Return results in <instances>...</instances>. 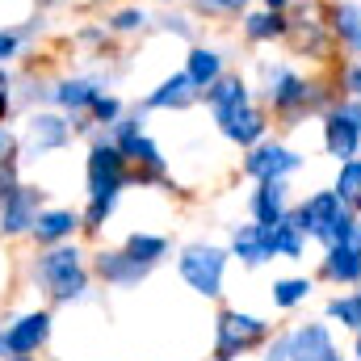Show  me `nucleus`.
<instances>
[{"instance_id":"obj_1","label":"nucleus","mask_w":361,"mask_h":361,"mask_svg":"<svg viewBox=\"0 0 361 361\" xmlns=\"http://www.w3.org/2000/svg\"><path fill=\"white\" fill-rule=\"evenodd\" d=\"M252 85L261 105L269 109L273 126L298 130L307 122H319V114L341 97L332 68H298V59H257Z\"/></svg>"},{"instance_id":"obj_2","label":"nucleus","mask_w":361,"mask_h":361,"mask_svg":"<svg viewBox=\"0 0 361 361\" xmlns=\"http://www.w3.org/2000/svg\"><path fill=\"white\" fill-rule=\"evenodd\" d=\"M135 185V169L130 160L122 156V147L101 130L92 135L89 156H85V193H89V206L80 210L85 219V235H101V227L114 219L118 210V197Z\"/></svg>"},{"instance_id":"obj_3","label":"nucleus","mask_w":361,"mask_h":361,"mask_svg":"<svg viewBox=\"0 0 361 361\" xmlns=\"http://www.w3.org/2000/svg\"><path fill=\"white\" fill-rule=\"evenodd\" d=\"M30 277H34V286L47 290V298L55 307L85 302L92 290V269L85 265V248L76 240L55 244V248H38L34 265H30Z\"/></svg>"},{"instance_id":"obj_4","label":"nucleus","mask_w":361,"mask_h":361,"mask_svg":"<svg viewBox=\"0 0 361 361\" xmlns=\"http://www.w3.org/2000/svg\"><path fill=\"white\" fill-rule=\"evenodd\" d=\"M286 51H290V59H298L307 68H336L341 63V51H336L328 21H324V0H294Z\"/></svg>"},{"instance_id":"obj_5","label":"nucleus","mask_w":361,"mask_h":361,"mask_svg":"<svg viewBox=\"0 0 361 361\" xmlns=\"http://www.w3.org/2000/svg\"><path fill=\"white\" fill-rule=\"evenodd\" d=\"M290 214L298 219V227L307 231V240L319 244V248L345 244L349 231H353V223H357V214L341 202V193H336L332 185H328V189H311V193H302V197L294 202Z\"/></svg>"},{"instance_id":"obj_6","label":"nucleus","mask_w":361,"mask_h":361,"mask_svg":"<svg viewBox=\"0 0 361 361\" xmlns=\"http://www.w3.org/2000/svg\"><path fill=\"white\" fill-rule=\"evenodd\" d=\"M227 265H231V248L227 244H210V240H189L177 252V273L180 281L197 294L219 302L223 286H227Z\"/></svg>"},{"instance_id":"obj_7","label":"nucleus","mask_w":361,"mask_h":361,"mask_svg":"<svg viewBox=\"0 0 361 361\" xmlns=\"http://www.w3.org/2000/svg\"><path fill=\"white\" fill-rule=\"evenodd\" d=\"M277 332V324L265 315H252V311H240V307H223L214 315V357L223 361H240L257 349H265Z\"/></svg>"},{"instance_id":"obj_8","label":"nucleus","mask_w":361,"mask_h":361,"mask_svg":"<svg viewBox=\"0 0 361 361\" xmlns=\"http://www.w3.org/2000/svg\"><path fill=\"white\" fill-rule=\"evenodd\" d=\"M319 147L328 160L345 164L361 156V97H336L324 114H319Z\"/></svg>"},{"instance_id":"obj_9","label":"nucleus","mask_w":361,"mask_h":361,"mask_svg":"<svg viewBox=\"0 0 361 361\" xmlns=\"http://www.w3.org/2000/svg\"><path fill=\"white\" fill-rule=\"evenodd\" d=\"M302 169H307V156L294 143L277 139V135L261 139L257 147H248L244 160H240V173L248 180H294Z\"/></svg>"},{"instance_id":"obj_10","label":"nucleus","mask_w":361,"mask_h":361,"mask_svg":"<svg viewBox=\"0 0 361 361\" xmlns=\"http://www.w3.org/2000/svg\"><path fill=\"white\" fill-rule=\"evenodd\" d=\"M72 139H76L72 114H63V109H34L25 118L21 147H25V156H51V152H63Z\"/></svg>"},{"instance_id":"obj_11","label":"nucleus","mask_w":361,"mask_h":361,"mask_svg":"<svg viewBox=\"0 0 361 361\" xmlns=\"http://www.w3.org/2000/svg\"><path fill=\"white\" fill-rule=\"evenodd\" d=\"M47 210V189L42 185H17L0 197V235L4 240H17V235H30L38 214Z\"/></svg>"},{"instance_id":"obj_12","label":"nucleus","mask_w":361,"mask_h":361,"mask_svg":"<svg viewBox=\"0 0 361 361\" xmlns=\"http://www.w3.org/2000/svg\"><path fill=\"white\" fill-rule=\"evenodd\" d=\"M290 332V361H349L341 341H336V328L319 315V319H302Z\"/></svg>"},{"instance_id":"obj_13","label":"nucleus","mask_w":361,"mask_h":361,"mask_svg":"<svg viewBox=\"0 0 361 361\" xmlns=\"http://www.w3.org/2000/svg\"><path fill=\"white\" fill-rule=\"evenodd\" d=\"M214 130H219L231 147L248 152V147H257L261 139L273 135V118H269V109H265L261 101H252V105H244V109H231V114L214 118Z\"/></svg>"},{"instance_id":"obj_14","label":"nucleus","mask_w":361,"mask_h":361,"mask_svg":"<svg viewBox=\"0 0 361 361\" xmlns=\"http://www.w3.org/2000/svg\"><path fill=\"white\" fill-rule=\"evenodd\" d=\"M89 269H92V277H97L101 286H109V290H139V286L156 273L152 265L135 261L126 248H101V252H92Z\"/></svg>"},{"instance_id":"obj_15","label":"nucleus","mask_w":361,"mask_h":361,"mask_svg":"<svg viewBox=\"0 0 361 361\" xmlns=\"http://www.w3.org/2000/svg\"><path fill=\"white\" fill-rule=\"evenodd\" d=\"M51 332H55V315H51V307H38V311L17 315L4 328V341H8V353L13 357H34L38 349H47Z\"/></svg>"},{"instance_id":"obj_16","label":"nucleus","mask_w":361,"mask_h":361,"mask_svg":"<svg viewBox=\"0 0 361 361\" xmlns=\"http://www.w3.org/2000/svg\"><path fill=\"white\" fill-rule=\"evenodd\" d=\"M324 21L341 59H361V0H324Z\"/></svg>"},{"instance_id":"obj_17","label":"nucleus","mask_w":361,"mask_h":361,"mask_svg":"<svg viewBox=\"0 0 361 361\" xmlns=\"http://www.w3.org/2000/svg\"><path fill=\"white\" fill-rule=\"evenodd\" d=\"M240 34L252 51H265V47H286V34H290V13H277L265 4H252L244 17H240Z\"/></svg>"},{"instance_id":"obj_18","label":"nucleus","mask_w":361,"mask_h":361,"mask_svg":"<svg viewBox=\"0 0 361 361\" xmlns=\"http://www.w3.org/2000/svg\"><path fill=\"white\" fill-rule=\"evenodd\" d=\"M252 101H261V97H257V85L244 72H223L210 89L202 92V105L210 109V122L223 118V114H231V109H244Z\"/></svg>"},{"instance_id":"obj_19","label":"nucleus","mask_w":361,"mask_h":361,"mask_svg":"<svg viewBox=\"0 0 361 361\" xmlns=\"http://www.w3.org/2000/svg\"><path fill=\"white\" fill-rule=\"evenodd\" d=\"M315 281H324L332 290H357L361 286V248H353V244L324 248V257L315 265Z\"/></svg>"},{"instance_id":"obj_20","label":"nucleus","mask_w":361,"mask_h":361,"mask_svg":"<svg viewBox=\"0 0 361 361\" xmlns=\"http://www.w3.org/2000/svg\"><path fill=\"white\" fill-rule=\"evenodd\" d=\"M227 248H231V261H240L244 269H265L273 265V248H269V227L265 223H235L231 235H227Z\"/></svg>"},{"instance_id":"obj_21","label":"nucleus","mask_w":361,"mask_h":361,"mask_svg":"<svg viewBox=\"0 0 361 361\" xmlns=\"http://www.w3.org/2000/svg\"><path fill=\"white\" fill-rule=\"evenodd\" d=\"M294 189L290 180H252V193H248V219L252 223H281L290 210H294Z\"/></svg>"},{"instance_id":"obj_22","label":"nucleus","mask_w":361,"mask_h":361,"mask_svg":"<svg viewBox=\"0 0 361 361\" xmlns=\"http://www.w3.org/2000/svg\"><path fill=\"white\" fill-rule=\"evenodd\" d=\"M76 235H85V219H80V210H68V206H47L30 231V240L38 248H55V244L76 240Z\"/></svg>"},{"instance_id":"obj_23","label":"nucleus","mask_w":361,"mask_h":361,"mask_svg":"<svg viewBox=\"0 0 361 361\" xmlns=\"http://www.w3.org/2000/svg\"><path fill=\"white\" fill-rule=\"evenodd\" d=\"M223 72H231L223 47H214V42H189V51H185V76L193 80V89L206 92Z\"/></svg>"},{"instance_id":"obj_24","label":"nucleus","mask_w":361,"mask_h":361,"mask_svg":"<svg viewBox=\"0 0 361 361\" xmlns=\"http://www.w3.org/2000/svg\"><path fill=\"white\" fill-rule=\"evenodd\" d=\"M202 101V92L193 89V80L185 76V68H177L173 76H164L156 89L143 97V109L156 114V109H169V114H180V109H193Z\"/></svg>"},{"instance_id":"obj_25","label":"nucleus","mask_w":361,"mask_h":361,"mask_svg":"<svg viewBox=\"0 0 361 361\" xmlns=\"http://www.w3.org/2000/svg\"><path fill=\"white\" fill-rule=\"evenodd\" d=\"M105 92L101 76H59L51 85V105L63 114H89V105Z\"/></svg>"},{"instance_id":"obj_26","label":"nucleus","mask_w":361,"mask_h":361,"mask_svg":"<svg viewBox=\"0 0 361 361\" xmlns=\"http://www.w3.org/2000/svg\"><path fill=\"white\" fill-rule=\"evenodd\" d=\"M315 286L319 281L311 273H281V277H273V286H269L273 311H298V307H307L315 298Z\"/></svg>"},{"instance_id":"obj_27","label":"nucleus","mask_w":361,"mask_h":361,"mask_svg":"<svg viewBox=\"0 0 361 361\" xmlns=\"http://www.w3.org/2000/svg\"><path fill=\"white\" fill-rule=\"evenodd\" d=\"M307 231L298 227V219L294 214H286L281 223H269V248H273V261H290V265H298V261H307Z\"/></svg>"},{"instance_id":"obj_28","label":"nucleus","mask_w":361,"mask_h":361,"mask_svg":"<svg viewBox=\"0 0 361 361\" xmlns=\"http://www.w3.org/2000/svg\"><path fill=\"white\" fill-rule=\"evenodd\" d=\"M324 319L341 332H361V294L357 290H341L332 298H324Z\"/></svg>"},{"instance_id":"obj_29","label":"nucleus","mask_w":361,"mask_h":361,"mask_svg":"<svg viewBox=\"0 0 361 361\" xmlns=\"http://www.w3.org/2000/svg\"><path fill=\"white\" fill-rule=\"evenodd\" d=\"M122 248H126L135 261H143V265L160 269V265H164V257L173 252V240H169L164 231H130Z\"/></svg>"},{"instance_id":"obj_30","label":"nucleus","mask_w":361,"mask_h":361,"mask_svg":"<svg viewBox=\"0 0 361 361\" xmlns=\"http://www.w3.org/2000/svg\"><path fill=\"white\" fill-rule=\"evenodd\" d=\"M332 189L341 193V202H345V206H349L353 214H361V156L345 160V164H336Z\"/></svg>"},{"instance_id":"obj_31","label":"nucleus","mask_w":361,"mask_h":361,"mask_svg":"<svg viewBox=\"0 0 361 361\" xmlns=\"http://www.w3.org/2000/svg\"><path fill=\"white\" fill-rule=\"evenodd\" d=\"M147 25H152V13H147L143 4H122V8H114V13L105 17V30H109V34H118V38L143 34Z\"/></svg>"},{"instance_id":"obj_32","label":"nucleus","mask_w":361,"mask_h":361,"mask_svg":"<svg viewBox=\"0 0 361 361\" xmlns=\"http://www.w3.org/2000/svg\"><path fill=\"white\" fill-rule=\"evenodd\" d=\"M252 4H261V0H189V8L197 17H244Z\"/></svg>"},{"instance_id":"obj_33","label":"nucleus","mask_w":361,"mask_h":361,"mask_svg":"<svg viewBox=\"0 0 361 361\" xmlns=\"http://www.w3.org/2000/svg\"><path fill=\"white\" fill-rule=\"evenodd\" d=\"M122 114H126V105H122V97H114V92H101V97L89 105V118H92L97 130H109Z\"/></svg>"},{"instance_id":"obj_34","label":"nucleus","mask_w":361,"mask_h":361,"mask_svg":"<svg viewBox=\"0 0 361 361\" xmlns=\"http://www.w3.org/2000/svg\"><path fill=\"white\" fill-rule=\"evenodd\" d=\"M332 76H336V85H341L345 97H361V59H341L332 68Z\"/></svg>"},{"instance_id":"obj_35","label":"nucleus","mask_w":361,"mask_h":361,"mask_svg":"<svg viewBox=\"0 0 361 361\" xmlns=\"http://www.w3.org/2000/svg\"><path fill=\"white\" fill-rule=\"evenodd\" d=\"M160 30H164V34H177L185 42H197V21H193L189 13H164V17H160Z\"/></svg>"},{"instance_id":"obj_36","label":"nucleus","mask_w":361,"mask_h":361,"mask_svg":"<svg viewBox=\"0 0 361 361\" xmlns=\"http://www.w3.org/2000/svg\"><path fill=\"white\" fill-rule=\"evenodd\" d=\"M261 361H290V332L286 328L273 332V341L261 349Z\"/></svg>"},{"instance_id":"obj_37","label":"nucleus","mask_w":361,"mask_h":361,"mask_svg":"<svg viewBox=\"0 0 361 361\" xmlns=\"http://www.w3.org/2000/svg\"><path fill=\"white\" fill-rule=\"evenodd\" d=\"M21 51V30H0V63H8Z\"/></svg>"},{"instance_id":"obj_38","label":"nucleus","mask_w":361,"mask_h":361,"mask_svg":"<svg viewBox=\"0 0 361 361\" xmlns=\"http://www.w3.org/2000/svg\"><path fill=\"white\" fill-rule=\"evenodd\" d=\"M8 109H13V76L0 68V118H4Z\"/></svg>"},{"instance_id":"obj_39","label":"nucleus","mask_w":361,"mask_h":361,"mask_svg":"<svg viewBox=\"0 0 361 361\" xmlns=\"http://www.w3.org/2000/svg\"><path fill=\"white\" fill-rule=\"evenodd\" d=\"M0 156H17V135L0 122Z\"/></svg>"},{"instance_id":"obj_40","label":"nucleus","mask_w":361,"mask_h":361,"mask_svg":"<svg viewBox=\"0 0 361 361\" xmlns=\"http://www.w3.org/2000/svg\"><path fill=\"white\" fill-rule=\"evenodd\" d=\"M265 8H277V13H290L294 8V0H261Z\"/></svg>"},{"instance_id":"obj_41","label":"nucleus","mask_w":361,"mask_h":361,"mask_svg":"<svg viewBox=\"0 0 361 361\" xmlns=\"http://www.w3.org/2000/svg\"><path fill=\"white\" fill-rule=\"evenodd\" d=\"M4 357H13V353H8V341H4V328H0V361Z\"/></svg>"},{"instance_id":"obj_42","label":"nucleus","mask_w":361,"mask_h":361,"mask_svg":"<svg viewBox=\"0 0 361 361\" xmlns=\"http://www.w3.org/2000/svg\"><path fill=\"white\" fill-rule=\"evenodd\" d=\"M353 361H361V332H353Z\"/></svg>"},{"instance_id":"obj_43","label":"nucleus","mask_w":361,"mask_h":361,"mask_svg":"<svg viewBox=\"0 0 361 361\" xmlns=\"http://www.w3.org/2000/svg\"><path fill=\"white\" fill-rule=\"evenodd\" d=\"M4 361H34V357H4Z\"/></svg>"},{"instance_id":"obj_44","label":"nucleus","mask_w":361,"mask_h":361,"mask_svg":"<svg viewBox=\"0 0 361 361\" xmlns=\"http://www.w3.org/2000/svg\"><path fill=\"white\" fill-rule=\"evenodd\" d=\"M156 4H177V0H156Z\"/></svg>"},{"instance_id":"obj_45","label":"nucleus","mask_w":361,"mask_h":361,"mask_svg":"<svg viewBox=\"0 0 361 361\" xmlns=\"http://www.w3.org/2000/svg\"><path fill=\"white\" fill-rule=\"evenodd\" d=\"M210 361H223V357H210Z\"/></svg>"},{"instance_id":"obj_46","label":"nucleus","mask_w":361,"mask_h":361,"mask_svg":"<svg viewBox=\"0 0 361 361\" xmlns=\"http://www.w3.org/2000/svg\"><path fill=\"white\" fill-rule=\"evenodd\" d=\"M357 294H361V286H357Z\"/></svg>"}]
</instances>
